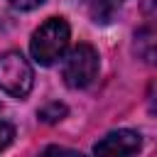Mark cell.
Returning <instances> with one entry per match:
<instances>
[{"mask_svg":"<svg viewBox=\"0 0 157 157\" xmlns=\"http://www.w3.org/2000/svg\"><path fill=\"white\" fill-rule=\"evenodd\" d=\"M142 10L150 17H157V0H142Z\"/></svg>","mask_w":157,"mask_h":157,"instance_id":"cell-11","label":"cell"},{"mask_svg":"<svg viewBox=\"0 0 157 157\" xmlns=\"http://www.w3.org/2000/svg\"><path fill=\"white\" fill-rule=\"evenodd\" d=\"M42 157H83V155L76 150H69V147H47L42 152Z\"/></svg>","mask_w":157,"mask_h":157,"instance_id":"cell-7","label":"cell"},{"mask_svg":"<svg viewBox=\"0 0 157 157\" xmlns=\"http://www.w3.org/2000/svg\"><path fill=\"white\" fill-rule=\"evenodd\" d=\"M98 74V52L91 44H76L69 49L61 64V76L69 88H86Z\"/></svg>","mask_w":157,"mask_h":157,"instance_id":"cell-2","label":"cell"},{"mask_svg":"<svg viewBox=\"0 0 157 157\" xmlns=\"http://www.w3.org/2000/svg\"><path fill=\"white\" fill-rule=\"evenodd\" d=\"M12 137H15V128H12L10 123H2V120H0V152L12 142Z\"/></svg>","mask_w":157,"mask_h":157,"instance_id":"cell-8","label":"cell"},{"mask_svg":"<svg viewBox=\"0 0 157 157\" xmlns=\"http://www.w3.org/2000/svg\"><path fill=\"white\" fill-rule=\"evenodd\" d=\"M66 115V105H61V103H49V105H44L39 113H37V118L42 120V123H56V120H61Z\"/></svg>","mask_w":157,"mask_h":157,"instance_id":"cell-6","label":"cell"},{"mask_svg":"<svg viewBox=\"0 0 157 157\" xmlns=\"http://www.w3.org/2000/svg\"><path fill=\"white\" fill-rule=\"evenodd\" d=\"M123 0H86L88 15L93 17V22H110L113 15L120 10Z\"/></svg>","mask_w":157,"mask_h":157,"instance_id":"cell-5","label":"cell"},{"mask_svg":"<svg viewBox=\"0 0 157 157\" xmlns=\"http://www.w3.org/2000/svg\"><path fill=\"white\" fill-rule=\"evenodd\" d=\"M69 37H71V29L66 25L64 17H49L44 25H39L29 39V52H32V59L39 64V66H52L56 64L64 54H66V47H69Z\"/></svg>","mask_w":157,"mask_h":157,"instance_id":"cell-1","label":"cell"},{"mask_svg":"<svg viewBox=\"0 0 157 157\" xmlns=\"http://www.w3.org/2000/svg\"><path fill=\"white\" fill-rule=\"evenodd\" d=\"M15 10H34V7H39L44 0H7Z\"/></svg>","mask_w":157,"mask_h":157,"instance_id":"cell-10","label":"cell"},{"mask_svg":"<svg viewBox=\"0 0 157 157\" xmlns=\"http://www.w3.org/2000/svg\"><path fill=\"white\" fill-rule=\"evenodd\" d=\"M142 147L140 132L135 130H113L93 145L96 157H135Z\"/></svg>","mask_w":157,"mask_h":157,"instance_id":"cell-4","label":"cell"},{"mask_svg":"<svg viewBox=\"0 0 157 157\" xmlns=\"http://www.w3.org/2000/svg\"><path fill=\"white\" fill-rule=\"evenodd\" d=\"M34 71L20 52H5L0 56V88L12 98H25L32 91Z\"/></svg>","mask_w":157,"mask_h":157,"instance_id":"cell-3","label":"cell"},{"mask_svg":"<svg viewBox=\"0 0 157 157\" xmlns=\"http://www.w3.org/2000/svg\"><path fill=\"white\" fill-rule=\"evenodd\" d=\"M147 110L152 115H157V78L147 86Z\"/></svg>","mask_w":157,"mask_h":157,"instance_id":"cell-9","label":"cell"}]
</instances>
